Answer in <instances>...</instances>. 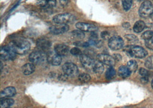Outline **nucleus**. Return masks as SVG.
Here are the masks:
<instances>
[{
	"instance_id": "obj_1",
	"label": "nucleus",
	"mask_w": 153,
	"mask_h": 108,
	"mask_svg": "<svg viewBox=\"0 0 153 108\" xmlns=\"http://www.w3.org/2000/svg\"><path fill=\"white\" fill-rule=\"evenodd\" d=\"M16 54L24 55L30 50V45L27 40L22 38H17L12 41L9 45Z\"/></svg>"
},
{
	"instance_id": "obj_2",
	"label": "nucleus",
	"mask_w": 153,
	"mask_h": 108,
	"mask_svg": "<svg viewBox=\"0 0 153 108\" xmlns=\"http://www.w3.org/2000/svg\"><path fill=\"white\" fill-rule=\"evenodd\" d=\"M76 20V17L72 14L65 13L57 14L53 18V21L55 24H66L71 23Z\"/></svg>"
},
{
	"instance_id": "obj_3",
	"label": "nucleus",
	"mask_w": 153,
	"mask_h": 108,
	"mask_svg": "<svg viewBox=\"0 0 153 108\" xmlns=\"http://www.w3.org/2000/svg\"><path fill=\"white\" fill-rule=\"evenodd\" d=\"M29 59L33 64H41L47 61V55L41 51H35L30 54Z\"/></svg>"
},
{
	"instance_id": "obj_4",
	"label": "nucleus",
	"mask_w": 153,
	"mask_h": 108,
	"mask_svg": "<svg viewBox=\"0 0 153 108\" xmlns=\"http://www.w3.org/2000/svg\"><path fill=\"white\" fill-rule=\"evenodd\" d=\"M153 13V5L150 1H144L139 9V15L142 18L150 17Z\"/></svg>"
},
{
	"instance_id": "obj_5",
	"label": "nucleus",
	"mask_w": 153,
	"mask_h": 108,
	"mask_svg": "<svg viewBox=\"0 0 153 108\" xmlns=\"http://www.w3.org/2000/svg\"><path fill=\"white\" fill-rule=\"evenodd\" d=\"M0 55L1 58L4 61H11L15 59L16 56V53L11 47L8 45L2 46L1 47Z\"/></svg>"
},
{
	"instance_id": "obj_6",
	"label": "nucleus",
	"mask_w": 153,
	"mask_h": 108,
	"mask_svg": "<svg viewBox=\"0 0 153 108\" xmlns=\"http://www.w3.org/2000/svg\"><path fill=\"white\" fill-rule=\"evenodd\" d=\"M126 50L128 51L130 55L138 58H145L147 55V52L146 50L140 46H131Z\"/></svg>"
},
{
	"instance_id": "obj_7",
	"label": "nucleus",
	"mask_w": 153,
	"mask_h": 108,
	"mask_svg": "<svg viewBox=\"0 0 153 108\" xmlns=\"http://www.w3.org/2000/svg\"><path fill=\"white\" fill-rule=\"evenodd\" d=\"M63 72L70 77H75L79 74L76 65L72 63H66L63 66Z\"/></svg>"
},
{
	"instance_id": "obj_8",
	"label": "nucleus",
	"mask_w": 153,
	"mask_h": 108,
	"mask_svg": "<svg viewBox=\"0 0 153 108\" xmlns=\"http://www.w3.org/2000/svg\"><path fill=\"white\" fill-rule=\"evenodd\" d=\"M108 46L112 50H119L124 46V41L119 36H114L108 40Z\"/></svg>"
},
{
	"instance_id": "obj_9",
	"label": "nucleus",
	"mask_w": 153,
	"mask_h": 108,
	"mask_svg": "<svg viewBox=\"0 0 153 108\" xmlns=\"http://www.w3.org/2000/svg\"><path fill=\"white\" fill-rule=\"evenodd\" d=\"M76 27L78 30H80L83 32L95 33L98 30L97 26L94 24L81 22L77 23Z\"/></svg>"
},
{
	"instance_id": "obj_10",
	"label": "nucleus",
	"mask_w": 153,
	"mask_h": 108,
	"mask_svg": "<svg viewBox=\"0 0 153 108\" xmlns=\"http://www.w3.org/2000/svg\"><path fill=\"white\" fill-rule=\"evenodd\" d=\"M97 61L102 63V64H104L110 67L114 66L115 63L114 58L111 56L107 54H99L97 56Z\"/></svg>"
},
{
	"instance_id": "obj_11",
	"label": "nucleus",
	"mask_w": 153,
	"mask_h": 108,
	"mask_svg": "<svg viewBox=\"0 0 153 108\" xmlns=\"http://www.w3.org/2000/svg\"><path fill=\"white\" fill-rule=\"evenodd\" d=\"M69 26L66 24H56L49 28L50 32L55 35L63 34L69 30Z\"/></svg>"
},
{
	"instance_id": "obj_12",
	"label": "nucleus",
	"mask_w": 153,
	"mask_h": 108,
	"mask_svg": "<svg viewBox=\"0 0 153 108\" xmlns=\"http://www.w3.org/2000/svg\"><path fill=\"white\" fill-rule=\"evenodd\" d=\"M80 61L82 66L87 70H92L95 61L90 56L85 54H82L80 56Z\"/></svg>"
},
{
	"instance_id": "obj_13",
	"label": "nucleus",
	"mask_w": 153,
	"mask_h": 108,
	"mask_svg": "<svg viewBox=\"0 0 153 108\" xmlns=\"http://www.w3.org/2000/svg\"><path fill=\"white\" fill-rule=\"evenodd\" d=\"M47 55V61L52 66H58L62 61V56L56 54L55 52H49Z\"/></svg>"
},
{
	"instance_id": "obj_14",
	"label": "nucleus",
	"mask_w": 153,
	"mask_h": 108,
	"mask_svg": "<svg viewBox=\"0 0 153 108\" xmlns=\"http://www.w3.org/2000/svg\"><path fill=\"white\" fill-rule=\"evenodd\" d=\"M37 46L40 51L45 53L51 47V42L46 39L42 38L39 39L37 42Z\"/></svg>"
},
{
	"instance_id": "obj_15",
	"label": "nucleus",
	"mask_w": 153,
	"mask_h": 108,
	"mask_svg": "<svg viewBox=\"0 0 153 108\" xmlns=\"http://www.w3.org/2000/svg\"><path fill=\"white\" fill-rule=\"evenodd\" d=\"M70 48L69 47L63 44L57 45L55 47V52L60 56H67L69 53Z\"/></svg>"
},
{
	"instance_id": "obj_16",
	"label": "nucleus",
	"mask_w": 153,
	"mask_h": 108,
	"mask_svg": "<svg viewBox=\"0 0 153 108\" xmlns=\"http://www.w3.org/2000/svg\"><path fill=\"white\" fill-rule=\"evenodd\" d=\"M16 94V90L13 87H9L3 89L1 92V98H10Z\"/></svg>"
},
{
	"instance_id": "obj_17",
	"label": "nucleus",
	"mask_w": 153,
	"mask_h": 108,
	"mask_svg": "<svg viewBox=\"0 0 153 108\" xmlns=\"http://www.w3.org/2000/svg\"><path fill=\"white\" fill-rule=\"evenodd\" d=\"M37 4L43 8L51 9L56 7V0H39Z\"/></svg>"
},
{
	"instance_id": "obj_18",
	"label": "nucleus",
	"mask_w": 153,
	"mask_h": 108,
	"mask_svg": "<svg viewBox=\"0 0 153 108\" xmlns=\"http://www.w3.org/2000/svg\"><path fill=\"white\" fill-rule=\"evenodd\" d=\"M35 66L33 63H27L22 67V72L25 75H30L32 74L35 71Z\"/></svg>"
},
{
	"instance_id": "obj_19",
	"label": "nucleus",
	"mask_w": 153,
	"mask_h": 108,
	"mask_svg": "<svg viewBox=\"0 0 153 108\" xmlns=\"http://www.w3.org/2000/svg\"><path fill=\"white\" fill-rule=\"evenodd\" d=\"M14 100L9 98H1L0 108H10L14 104Z\"/></svg>"
},
{
	"instance_id": "obj_20",
	"label": "nucleus",
	"mask_w": 153,
	"mask_h": 108,
	"mask_svg": "<svg viewBox=\"0 0 153 108\" xmlns=\"http://www.w3.org/2000/svg\"><path fill=\"white\" fill-rule=\"evenodd\" d=\"M131 74L130 71L126 66H120L118 69L119 76L122 78H127Z\"/></svg>"
},
{
	"instance_id": "obj_21",
	"label": "nucleus",
	"mask_w": 153,
	"mask_h": 108,
	"mask_svg": "<svg viewBox=\"0 0 153 108\" xmlns=\"http://www.w3.org/2000/svg\"><path fill=\"white\" fill-rule=\"evenodd\" d=\"M146 27V25L145 22L143 20H138L136 22V23L134 24L133 30L134 32L137 33H139L142 32Z\"/></svg>"
},
{
	"instance_id": "obj_22",
	"label": "nucleus",
	"mask_w": 153,
	"mask_h": 108,
	"mask_svg": "<svg viewBox=\"0 0 153 108\" xmlns=\"http://www.w3.org/2000/svg\"><path fill=\"white\" fill-rule=\"evenodd\" d=\"M92 71L97 74L100 75L102 74L104 72V66L103 64L99 61L97 62H95Z\"/></svg>"
},
{
	"instance_id": "obj_23",
	"label": "nucleus",
	"mask_w": 153,
	"mask_h": 108,
	"mask_svg": "<svg viewBox=\"0 0 153 108\" xmlns=\"http://www.w3.org/2000/svg\"><path fill=\"white\" fill-rule=\"evenodd\" d=\"M116 75V71L115 69L112 67H110L108 68L105 72V77L108 80H111Z\"/></svg>"
},
{
	"instance_id": "obj_24",
	"label": "nucleus",
	"mask_w": 153,
	"mask_h": 108,
	"mask_svg": "<svg viewBox=\"0 0 153 108\" xmlns=\"http://www.w3.org/2000/svg\"><path fill=\"white\" fill-rule=\"evenodd\" d=\"M127 67L128 68L131 72H135L138 69V63L134 60L130 61L127 63Z\"/></svg>"
},
{
	"instance_id": "obj_25",
	"label": "nucleus",
	"mask_w": 153,
	"mask_h": 108,
	"mask_svg": "<svg viewBox=\"0 0 153 108\" xmlns=\"http://www.w3.org/2000/svg\"><path fill=\"white\" fill-rule=\"evenodd\" d=\"M72 36L74 37V38L76 39L77 40H82L84 38V34L83 32L80 30H74L71 33Z\"/></svg>"
},
{
	"instance_id": "obj_26",
	"label": "nucleus",
	"mask_w": 153,
	"mask_h": 108,
	"mask_svg": "<svg viewBox=\"0 0 153 108\" xmlns=\"http://www.w3.org/2000/svg\"><path fill=\"white\" fill-rule=\"evenodd\" d=\"M79 80L82 83H87L90 81L91 76L87 73H83L78 76Z\"/></svg>"
},
{
	"instance_id": "obj_27",
	"label": "nucleus",
	"mask_w": 153,
	"mask_h": 108,
	"mask_svg": "<svg viewBox=\"0 0 153 108\" xmlns=\"http://www.w3.org/2000/svg\"><path fill=\"white\" fill-rule=\"evenodd\" d=\"M132 0H122V6L125 11H128L132 7Z\"/></svg>"
},
{
	"instance_id": "obj_28",
	"label": "nucleus",
	"mask_w": 153,
	"mask_h": 108,
	"mask_svg": "<svg viewBox=\"0 0 153 108\" xmlns=\"http://www.w3.org/2000/svg\"><path fill=\"white\" fill-rule=\"evenodd\" d=\"M153 38V33L152 30H147L144 32L142 35V38L145 41L150 39Z\"/></svg>"
},
{
	"instance_id": "obj_29",
	"label": "nucleus",
	"mask_w": 153,
	"mask_h": 108,
	"mask_svg": "<svg viewBox=\"0 0 153 108\" xmlns=\"http://www.w3.org/2000/svg\"><path fill=\"white\" fill-rule=\"evenodd\" d=\"M125 38L128 42H130L132 43H136V42H137L138 41V38L135 35H132V34L126 35Z\"/></svg>"
},
{
	"instance_id": "obj_30",
	"label": "nucleus",
	"mask_w": 153,
	"mask_h": 108,
	"mask_svg": "<svg viewBox=\"0 0 153 108\" xmlns=\"http://www.w3.org/2000/svg\"><path fill=\"white\" fill-rule=\"evenodd\" d=\"M145 66L149 69H153V55L149 56L145 61Z\"/></svg>"
},
{
	"instance_id": "obj_31",
	"label": "nucleus",
	"mask_w": 153,
	"mask_h": 108,
	"mask_svg": "<svg viewBox=\"0 0 153 108\" xmlns=\"http://www.w3.org/2000/svg\"><path fill=\"white\" fill-rule=\"evenodd\" d=\"M71 54L74 56H80L82 55V51L81 50L77 47H74L72 48L70 50Z\"/></svg>"
},
{
	"instance_id": "obj_32",
	"label": "nucleus",
	"mask_w": 153,
	"mask_h": 108,
	"mask_svg": "<svg viewBox=\"0 0 153 108\" xmlns=\"http://www.w3.org/2000/svg\"><path fill=\"white\" fill-rule=\"evenodd\" d=\"M101 37L105 40H109L110 38V34L107 31H104L101 33Z\"/></svg>"
},
{
	"instance_id": "obj_33",
	"label": "nucleus",
	"mask_w": 153,
	"mask_h": 108,
	"mask_svg": "<svg viewBox=\"0 0 153 108\" xmlns=\"http://www.w3.org/2000/svg\"><path fill=\"white\" fill-rule=\"evenodd\" d=\"M145 45L149 49L153 50V38L145 41Z\"/></svg>"
},
{
	"instance_id": "obj_34",
	"label": "nucleus",
	"mask_w": 153,
	"mask_h": 108,
	"mask_svg": "<svg viewBox=\"0 0 153 108\" xmlns=\"http://www.w3.org/2000/svg\"><path fill=\"white\" fill-rule=\"evenodd\" d=\"M139 74L142 76H148L149 72L146 70V69L143 68H140L139 69Z\"/></svg>"
},
{
	"instance_id": "obj_35",
	"label": "nucleus",
	"mask_w": 153,
	"mask_h": 108,
	"mask_svg": "<svg viewBox=\"0 0 153 108\" xmlns=\"http://www.w3.org/2000/svg\"><path fill=\"white\" fill-rule=\"evenodd\" d=\"M68 76L64 73V74H60L58 77V79L59 80L62 81H65L68 79Z\"/></svg>"
},
{
	"instance_id": "obj_36",
	"label": "nucleus",
	"mask_w": 153,
	"mask_h": 108,
	"mask_svg": "<svg viewBox=\"0 0 153 108\" xmlns=\"http://www.w3.org/2000/svg\"><path fill=\"white\" fill-rule=\"evenodd\" d=\"M69 1L70 0H60V5L62 6L63 7H66L67 5H68V2H69Z\"/></svg>"
},
{
	"instance_id": "obj_37",
	"label": "nucleus",
	"mask_w": 153,
	"mask_h": 108,
	"mask_svg": "<svg viewBox=\"0 0 153 108\" xmlns=\"http://www.w3.org/2000/svg\"><path fill=\"white\" fill-rule=\"evenodd\" d=\"M113 58H114L115 61H120V60H121V59H122V56H121V55L118 54H115V55H114Z\"/></svg>"
},
{
	"instance_id": "obj_38",
	"label": "nucleus",
	"mask_w": 153,
	"mask_h": 108,
	"mask_svg": "<svg viewBox=\"0 0 153 108\" xmlns=\"http://www.w3.org/2000/svg\"><path fill=\"white\" fill-rule=\"evenodd\" d=\"M140 81H142V83L143 84H146L148 81H149V79L147 76H142V78L140 79Z\"/></svg>"
},
{
	"instance_id": "obj_39",
	"label": "nucleus",
	"mask_w": 153,
	"mask_h": 108,
	"mask_svg": "<svg viewBox=\"0 0 153 108\" xmlns=\"http://www.w3.org/2000/svg\"><path fill=\"white\" fill-rule=\"evenodd\" d=\"M123 27H126V28H129L130 26V25L128 22H125L123 24Z\"/></svg>"
},
{
	"instance_id": "obj_40",
	"label": "nucleus",
	"mask_w": 153,
	"mask_h": 108,
	"mask_svg": "<svg viewBox=\"0 0 153 108\" xmlns=\"http://www.w3.org/2000/svg\"><path fill=\"white\" fill-rule=\"evenodd\" d=\"M150 17H151V19H152V20L153 21V13L152 14V15H150Z\"/></svg>"
},
{
	"instance_id": "obj_41",
	"label": "nucleus",
	"mask_w": 153,
	"mask_h": 108,
	"mask_svg": "<svg viewBox=\"0 0 153 108\" xmlns=\"http://www.w3.org/2000/svg\"><path fill=\"white\" fill-rule=\"evenodd\" d=\"M150 30H152L153 33V26H152L150 27Z\"/></svg>"
},
{
	"instance_id": "obj_42",
	"label": "nucleus",
	"mask_w": 153,
	"mask_h": 108,
	"mask_svg": "<svg viewBox=\"0 0 153 108\" xmlns=\"http://www.w3.org/2000/svg\"><path fill=\"white\" fill-rule=\"evenodd\" d=\"M152 87L153 89V79L152 80Z\"/></svg>"
},
{
	"instance_id": "obj_43",
	"label": "nucleus",
	"mask_w": 153,
	"mask_h": 108,
	"mask_svg": "<svg viewBox=\"0 0 153 108\" xmlns=\"http://www.w3.org/2000/svg\"><path fill=\"white\" fill-rule=\"evenodd\" d=\"M138 1H144V0H138Z\"/></svg>"
},
{
	"instance_id": "obj_44",
	"label": "nucleus",
	"mask_w": 153,
	"mask_h": 108,
	"mask_svg": "<svg viewBox=\"0 0 153 108\" xmlns=\"http://www.w3.org/2000/svg\"></svg>"
}]
</instances>
